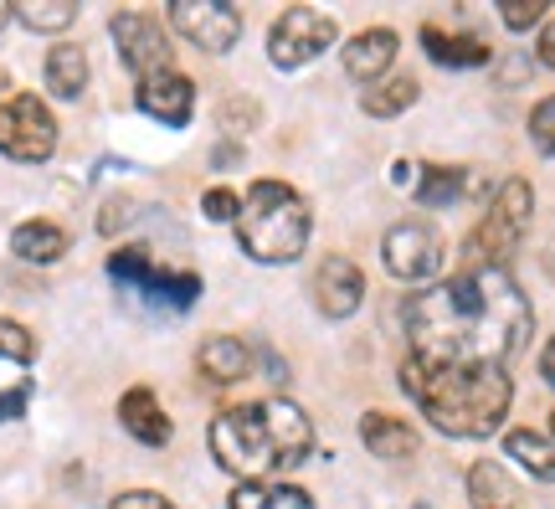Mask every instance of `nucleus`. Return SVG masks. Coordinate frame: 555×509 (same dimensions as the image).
I'll return each mask as SVG.
<instances>
[{"label": "nucleus", "mask_w": 555, "mask_h": 509, "mask_svg": "<svg viewBox=\"0 0 555 509\" xmlns=\"http://www.w3.org/2000/svg\"><path fill=\"white\" fill-rule=\"evenodd\" d=\"M165 16L201 52H232L242 37V11L227 0H176Z\"/></svg>", "instance_id": "10"}, {"label": "nucleus", "mask_w": 555, "mask_h": 509, "mask_svg": "<svg viewBox=\"0 0 555 509\" xmlns=\"http://www.w3.org/2000/svg\"><path fill=\"white\" fill-rule=\"evenodd\" d=\"M530 216H535V186L525 176H509L468 237V268H509V253L530 232Z\"/></svg>", "instance_id": "5"}, {"label": "nucleus", "mask_w": 555, "mask_h": 509, "mask_svg": "<svg viewBox=\"0 0 555 509\" xmlns=\"http://www.w3.org/2000/svg\"><path fill=\"white\" fill-rule=\"evenodd\" d=\"M401 386L422 407V417L448 437H489L504 428L515 402L504 366H422L406 355Z\"/></svg>", "instance_id": "3"}, {"label": "nucleus", "mask_w": 555, "mask_h": 509, "mask_svg": "<svg viewBox=\"0 0 555 509\" xmlns=\"http://www.w3.org/2000/svg\"><path fill=\"white\" fill-rule=\"evenodd\" d=\"M335 37L339 31H335V21H330V11L288 5L273 21V31H268V62L283 67V73H298V67H309L314 58H324L335 47Z\"/></svg>", "instance_id": "7"}, {"label": "nucleus", "mask_w": 555, "mask_h": 509, "mask_svg": "<svg viewBox=\"0 0 555 509\" xmlns=\"http://www.w3.org/2000/svg\"><path fill=\"white\" fill-rule=\"evenodd\" d=\"M134 294H144L150 304H159V309H191L201 298V278L196 273H170V268H150V273L139 278Z\"/></svg>", "instance_id": "21"}, {"label": "nucleus", "mask_w": 555, "mask_h": 509, "mask_svg": "<svg viewBox=\"0 0 555 509\" xmlns=\"http://www.w3.org/2000/svg\"><path fill=\"white\" fill-rule=\"evenodd\" d=\"M108 509H176V505L155 489H124V494H114V505Z\"/></svg>", "instance_id": "32"}, {"label": "nucleus", "mask_w": 555, "mask_h": 509, "mask_svg": "<svg viewBox=\"0 0 555 509\" xmlns=\"http://www.w3.org/2000/svg\"><path fill=\"white\" fill-rule=\"evenodd\" d=\"M201 212H206V221H237L242 196L237 191H227V186H211V191L201 196Z\"/></svg>", "instance_id": "31"}, {"label": "nucleus", "mask_w": 555, "mask_h": 509, "mask_svg": "<svg viewBox=\"0 0 555 509\" xmlns=\"http://www.w3.org/2000/svg\"><path fill=\"white\" fill-rule=\"evenodd\" d=\"M540 376H545V381L555 386V334H551V345L540 351Z\"/></svg>", "instance_id": "35"}, {"label": "nucleus", "mask_w": 555, "mask_h": 509, "mask_svg": "<svg viewBox=\"0 0 555 509\" xmlns=\"http://www.w3.org/2000/svg\"><path fill=\"white\" fill-rule=\"evenodd\" d=\"M499 21L509 26V31H530L540 21H551V5L545 0H519V5H499Z\"/></svg>", "instance_id": "30"}, {"label": "nucleus", "mask_w": 555, "mask_h": 509, "mask_svg": "<svg viewBox=\"0 0 555 509\" xmlns=\"http://www.w3.org/2000/svg\"><path fill=\"white\" fill-rule=\"evenodd\" d=\"M412 509H427V505H412Z\"/></svg>", "instance_id": "39"}, {"label": "nucleus", "mask_w": 555, "mask_h": 509, "mask_svg": "<svg viewBox=\"0 0 555 509\" xmlns=\"http://www.w3.org/2000/svg\"><path fill=\"white\" fill-rule=\"evenodd\" d=\"M211 458L242 484H273V473L298 469L314 453V422L288 396L227 407L206 428Z\"/></svg>", "instance_id": "2"}, {"label": "nucleus", "mask_w": 555, "mask_h": 509, "mask_svg": "<svg viewBox=\"0 0 555 509\" xmlns=\"http://www.w3.org/2000/svg\"><path fill=\"white\" fill-rule=\"evenodd\" d=\"M380 257H386V273L401 278V283H427V278L442 273L448 263V247H442V232L422 216H406L397 221L386 242H380Z\"/></svg>", "instance_id": "8"}, {"label": "nucleus", "mask_w": 555, "mask_h": 509, "mask_svg": "<svg viewBox=\"0 0 555 509\" xmlns=\"http://www.w3.org/2000/svg\"><path fill=\"white\" fill-rule=\"evenodd\" d=\"M196 366H201L206 381H217V386H237V381L253 376V351L242 345L237 334H211V340H201Z\"/></svg>", "instance_id": "15"}, {"label": "nucleus", "mask_w": 555, "mask_h": 509, "mask_svg": "<svg viewBox=\"0 0 555 509\" xmlns=\"http://www.w3.org/2000/svg\"><path fill=\"white\" fill-rule=\"evenodd\" d=\"M67 247H73V237L52 216H31V221H21L16 232H11V253L26 257V263H62Z\"/></svg>", "instance_id": "17"}, {"label": "nucleus", "mask_w": 555, "mask_h": 509, "mask_svg": "<svg viewBox=\"0 0 555 509\" xmlns=\"http://www.w3.org/2000/svg\"><path fill=\"white\" fill-rule=\"evenodd\" d=\"M478 180L468 176V170H457V165H427L422 176H416V191L412 196L422 201V206H457V201L474 191Z\"/></svg>", "instance_id": "23"}, {"label": "nucleus", "mask_w": 555, "mask_h": 509, "mask_svg": "<svg viewBox=\"0 0 555 509\" xmlns=\"http://www.w3.org/2000/svg\"><path fill=\"white\" fill-rule=\"evenodd\" d=\"M26 402H31V386L21 381V386H11V392H0V422H16V417H26Z\"/></svg>", "instance_id": "33"}, {"label": "nucleus", "mask_w": 555, "mask_h": 509, "mask_svg": "<svg viewBox=\"0 0 555 509\" xmlns=\"http://www.w3.org/2000/svg\"><path fill=\"white\" fill-rule=\"evenodd\" d=\"M150 268H155V263H150V253H144V247H119V253L108 257V273L119 278L124 289H139V278L150 273Z\"/></svg>", "instance_id": "29"}, {"label": "nucleus", "mask_w": 555, "mask_h": 509, "mask_svg": "<svg viewBox=\"0 0 555 509\" xmlns=\"http://www.w3.org/2000/svg\"><path fill=\"white\" fill-rule=\"evenodd\" d=\"M0 88H5V73H0Z\"/></svg>", "instance_id": "38"}, {"label": "nucleus", "mask_w": 555, "mask_h": 509, "mask_svg": "<svg viewBox=\"0 0 555 509\" xmlns=\"http://www.w3.org/2000/svg\"><path fill=\"white\" fill-rule=\"evenodd\" d=\"M530 144H535L545 160H555V93L530 109Z\"/></svg>", "instance_id": "28"}, {"label": "nucleus", "mask_w": 555, "mask_h": 509, "mask_svg": "<svg viewBox=\"0 0 555 509\" xmlns=\"http://www.w3.org/2000/svg\"><path fill=\"white\" fill-rule=\"evenodd\" d=\"M551 432H555V411H551Z\"/></svg>", "instance_id": "37"}, {"label": "nucleus", "mask_w": 555, "mask_h": 509, "mask_svg": "<svg viewBox=\"0 0 555 509\" xmlns=\"http://www.w3.org/2000/svg\"><path fill=\"white\" fill-rule=\"evenodd\" d=\"M535 52H540V62L555 73V11H551V21L540 26V37H535Z\"/></svg>", "instance_id": "34"}, {"label": "nucleus", "mask_w": 555, "mask_h": 509, "mask_svg": "<svg viewBox=\"0 0 555 509\" xmlns=\"http://www.w3.org/2000/svg\"><path fill=\"white\" fill-rule=\"evenodd\" d=\"M397 47H401V37L391 26H371V31L345 41V73L360 82H380L391 73V62H397Z\"/></svg>", "instance_id": "14"}, {"label": "nucleus", "mask_w": 555, "mask_h": 509, "mask_svg": "<svg viewBox=\"0 0 555 509\" xmlns=\"http://www.w3.org/2000/svg\"><path fill=\"white\" fill-rule=\"evenodd\" d=\"M41 73H47V93L62 103L82 99V88H88V52H82L78 41H57L47 62H41Z\"/></svg>", "instance_id": "18"}, {"label": "nucleus", "mask_w": 555, "mask_h": 509, "mask_svg": "<svg viewBox=\"0 0 555 509\" xmlns=\"http://www.w3.org/2000/svg\"><path fill=\"white\" fill-rule=\"evenodd\" d=\"M468 505L474 509H519L515 479L499 469L494 458H478L474 469H468Z\"/></svg>", "instance_id": "20"}, {"label": "nucleus", "mask_w": 555, "mask_h": 509, "mask_svg": "<svg viewBox=\"0 0 555 509\" xmlns=\"http://www.w3.org/2000/svg\"><path fill=\"white\" fill-rule=\"evenodd\" d=\"M134 103H139V114L180 129V124H191V109H196V82L185 78V73H176V67H165L155 78L134 82Z\"/></svg>", "instance_id": "11"}, {"label": "nucleus", "mask_w": 555, "mask_h": 509, "mask_svg": "<svg viewBox=\"0 0 555 509\" xmlns=\"http://www.w3.org/2000/svg\"><path fill=\"white\" fill-rule=\"evenodd\" d=\"M504 453H509L525 473H535L540 484H555V437H545V432H535V428H515L504 437Z\"/></svg>", "instance_id": "22"}, {"label": "nucleus", "mask_w": 555, "mask_h": 509, "mask_svg": "<svg viewBox=\"0 0 555 509\" xmlns=\"http://www.w3.org/2000/svg\"><path fill=\"white\" fill-rule=\"evenodd\" d=\"M16 21L31 26V31H41V37H52V31H67V26L78 21V5H73V0H21Z\"/></svg>", "instance_id": "26"}, {"label": "nucleus", "mask_w": 555, "mask_h": 509, "mask_svg": "<svg viewBox=\"0 0 555 509\" xmlns=\"http://www.w3.org/2000/svg\"><path fill=\"white\" fill-rule=\"evenodd\" d=\"M57 150V118L37 93H11L0 103V155L16 165H47Z\"/></svg>", "instance_id": "6"}, {"label": "nucleus", "mask_w": 555, "mask_h": 509, "mask_svg": "<svg viewBox=\"0 0 555 509\" xmlns=\"http://www.w3.org/2000/svg\"><path fill=\"white\" fill-rule=\"evenodd\" d=\"M416 99H422L416 78H406V73H397V78H391V73H386L380 82H371V88H365L360 109H365L371 118H397V114H406Z\"/></svg>", "instance_id": "24"}, {"label": "nucleus", "mask_w": 555, "mask_h": 509, "mask_svg": "<svg viewBox=\"0 0 555 509\" xmlns=\"http://www.w3.org/2000/svg\"><path fill=\"white\" fill-rule=\"evenodd\" d=\"M314 212L288 180H253L242 196L237 242L253 263H294L309 247Z\"/></svg>", "instance_id": "4"}, {"label": "nucleus", "mask_w": 555, "mask_h": 509, "mask_svg": "<svg viewBox=\"0 0 555 509\" xmlns=\"http://www.w3.org/2000/svg\"><path fill=\"white\" fill-rule=\"evenodd\" d=\"M119 428L129 432L134 443H144V448H165V443L176 437L170 411L159 407V396L150 392V386H129V392L119 396Z\"/></svg>", "instance_id": "13"}, {"label": "nucleus", "mask_w": 555, "mask_h": 509, "mask_svg": "<svg viewBox=\"0 0 555 509\" xmlns=\"http://www.w3.org/2000/svg\"><path fill=\"white\" fill-rule=\"evenodd\" d=\"M5 21H16V5H0V26H5Z\"/></svg>", "instance_id": "36"}, {"label": "nucleus", "mask_w": 555, "mask_h": 509, "mask_svg": "<svg viewBox=\"0 0 555 509\" xmlns=\"http://www.w3.org/2000/svg\"><path fill=\"white\" fill-rule=\"evenodd\" d=\"M232 509H314V499L294 484H242L227 499Z\"/></svg>", "instance_id": "25"}, {"label": "nucleus", "mask_w": 555, "mask_h": 509, "mask_svg": "<svg viewBox=\"0 0 555 509\" xmlns=\"http://www.w3.org/2000/svg\"><path fill=\"white\" fill-rule=\"evenodd\" d=\"M108 31H114V47H119V62L134 73V78H155L170 67V37L159 26L155 11L144 5H119L108 16Z\"/></svg>", "instance_id": "9"}, {"label": "nucleus", "mask_w": 555, "mask_h": 509, "mask_svg": "<svg viewBox=\"0 0 555 509\" xmlns=\"http://www.w3.org/2000/svg\"><path fill=\"white\" fill-rule=\"evenodd\" d=\"M31 355H37L31 330L16 325V319H0V360H11V366H31Z\"/></svg>", "instance_id": "27"}, {"label": "nucleus", "mask_w": 555, "mask_h": 509, "mask_svg": "<svg viewBox=\"0 0 555 509\" xmlns=\"http://www.w3.org/2000/svg\"><path fill=\"white\" fill-rule=\"evenodd\" d=\"M365 298V273H360L350 257H324L314 268V304L324 319H350Z\"/></svg>", "instance_id": "12"}, {"label": "nucleus", "mask_w": 555, "mask_h": 509, "mask_svg": "<svg viewBox=\"0 0 555 509\" xmlns=\"http://www.w3.org/2000/svg\"><path fill=\"white\" fill-rule=\"evenodd\" d=\"M406 345L422 366H504L530 340V298L509 268H463L406 298Z\"/></svg>", "instance_id": "1"}, {"label": "nucleus", "mask_w": 555, "mask_h": 509, "mask_svg": "<svg viewBox=\"0 0 555 509\" xmlns=\"http://www.w3.org/2000/svg\"><path fill=\"white\" fill-rule=\"evenodd\" d=\"M422 52L442 67H483L489 47L474 31H442V26H422Z\"/></svg>", "instance_id": "19"}, {"label": "nucleus", "mask_w": 555, "mask_h": 509, "mask_svg": "<svg viewBox=\"0 0 555 509\" xmlns=\"http://www.w3.org/2000/svg\"><path fill=\"white\" fill-rule=\"evenodd\" d=\"M360 437H365V448L386 458V463H406L416 458V428L412 422H401L391 411H365L360 417Z\"/></svg>", "instance_id": "16"}]
</instances>
